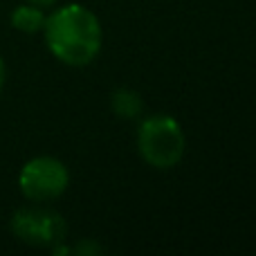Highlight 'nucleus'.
<instances>
[{"label":"nucleus","mask_w":256,"mask_h":256,"mask_svg":"<svg viewBox=\"0 0 256 256\" xmlns=\"http://www.w3.org/2000/svg\"><path fill=\"white\" fill-rule=\"evenodd\" d=\"M45 45L54 58L70 68L90 66L102 52L104 30L97 14L79 2H68L45 18Z\"/></svg>","instance_id":"nucleus-1"},{"label":"nucleus","mask_w":256,"mask_h":256,"mask_svg":"<svg viewBox=\"0 0 256 256\" xmlns=\"http://www.w3.org/2000/svg\"><path fill=\"white\" fill-rule=\"evenodd\" d=\"M137 150L148 166L168 171L178 166L186 150V135L171 115H150L137 128Z\"/></svg>","instance_id":"nucleus-2"},{"label":"nucleus","mask_w":256,"mask_h":256,"mask_svg":"<svg viewBox=\"0 0 256 256\" xmlns=\"http://www.w3.org/2000/svg\"><path fill=\"white\" fill-rule=\"evenodd\" d=\"M45 12L43 7H38V4H18L16 9L12 12V16H9V20H12V27L18 32H22V34H36V32H40L45 27Z\"/></svg>","instance_id":"nucleus-6"},{"label":"nucleus","mask_w":256,"mask_h":256,"mask_svg":"<svg viewBox=\"0 0 256 256\" xmlns=\"http://www.w3.org/2000/svg\"><path fill=\"white\" fill-rule=\"evenodd\" d=\"M110 110L122 120H137L144 112V102L132 88H117L110 94Z\"/></svg>","instance_id":"nucleus-5"},{"label":"nucleus","mask_w":256,"mask_h":256,"mask_svg":"<svg viewBox=\"0 0 256 256\" xmlns=\"http://www.w3.org/2000/svg\"><path fill=\"white\" fill-rule=\"evenodd\" d=\"M70 252H72V254H99V252H104V250H102V245L92 243V240H86L84 245L70 248Z\"/></svg>","instance_id":"nucleus-7"},{"label":"nucleus","mask_w":256,"mask_h":256,"mask_svg":"<svg viewBox=\"0 0 256 256\" xmlns=\"http://www.w3.org/2000/svg\"><path fill=\"white\" fill-rule=\"evenodd\" d=\"M70 184V171L61 160L52 155H38L22 164L18 173V189L32 202H50L66 194Z\"/></svg>","instance_id":"nucleus-3"},{"label":"nucleus","mask_w":256,"mask_h":256,"mask_svg":"<svg viewBox=\"0 0 256 256\" xmlns=\"http://www.w3.org/2000/svg\"><path fill=\"white\" fill-rule=\"evenodd\" d=\"M4 81H7V68H4L2 56H0V92H2V88H4Z\"/></svg>","instance_id":"nucleus-8"},{"label":"nucleus","mask_w":256,"mask_h":256,"mask_svg":"<svg viewBox=\"0 0 256 256\" xmlns=\"http://www.w3.org/2000/svg\"><path fill=\"white\" fill-rule=\"evenodd\" d=\"M27 2L32 4H38V7H50V4H54L56 0H27Z\"/></svg>","instance_id":"nucleus-9"},{"label":"nucleus","mask_w":256,"mask_h":256,"mask_svg":"<svg viewBox=\"0 0 256 256\" xmlns=\"http://www.w3.org/2000/svg\"><path fill=\"white\" fill-rule=\"evenodd\" d=\"M12 232L18 240L34 248H54L63 243L68 234V225L61 214L43 207L18 209L12 216Z\"/></svg>","instance_id":"nucleus-4"}]
</instances>
